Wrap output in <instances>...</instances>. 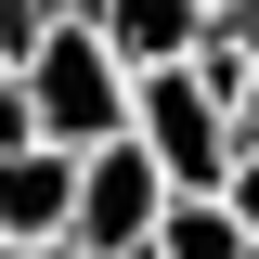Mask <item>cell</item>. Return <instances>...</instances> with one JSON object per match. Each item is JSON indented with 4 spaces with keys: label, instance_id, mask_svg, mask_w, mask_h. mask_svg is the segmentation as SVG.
<instances>
[{
    "label": "cell",
    "instance_id": "1",
    "mask_svg": "<svg viewBox=\"0 0 259 259\" xmlns=\"http://www.w3.org/2000/svg\"><path fill=\"white\" fill-rule=\"evenodd\" d=\"M233 91H246V78H233L221 52L130 78V143L156 156L168 194H221V182H233Z\"/></svg>",
    "mask_w": 259,
    "mask_h": 259
},
{
    "label": "cell",
    "instance_id": "2",
    "mask_svg": "<svg viewBox=\"0 0 259 259\" xmlns=\"http://www.w3.org/2000/svg\"><path fill=\"white\" fill-rule=\"evenodd\" d=\"M26 130H39V143H65V156H91V143H117V130H130V65L104 52L91 13H65V26L26 52Z\"/></svg>",
    "mask_w": 259,
    "mask_h": 259
},
{
    "label": "cell",
    "instance_id": "3",
    "mask_svg": "<svg viewBox=\"0 0 259 259\" xmlns=\"http://www.w3.org/2000/svg\"><path fill=\"white\" fill-rule=\"evenodd\" d=\"M156 221H168V182H156V156L143 143H91L78 156V207H65V246L78 259H130V246H156Z\"/></svg>",
    "mask_w": 259,
    "mask_h": 259
},
{
    "label": "cell",
    "instance_id": "4",
    "mask_svg": "<svg viewBox=\"0 0 259 259\" xmlns=\"http://www.w3.org/2000/svg\"><path fill=\"white\" fill-rule=\"evenodd\" d=\"M65 207H78V156L0 143V246H65Z\"/></svg>",
    "mask_w": 259,
    "mask_h": 259
},
{
    "label": "cell",
    "instance_id": "5",
    "mask_svg": "<svg viewBox=\"0 0 259 259\" xmlns=\"http://www.w3.org/2000/svg\"><path fill=\"white\" fill-rule=\"evenodd\" d=\"M104 52L130 65V78H156V65H194L207 52V0H91Z\"/></svg>",
    "mask_w": 259,
    "mask_h": 259
},
{
    "label": "cell",
    "instance_id": "6",
    "mask_svg": "<svg viewBox=\"0 0 259 259\" xmlns=\"http://www.w3.org/2000/svg\"><path fill=\"white\" fill-rule=\"evenodd\" d=\"M156 259H246V233H233V207H221V194H168Z\"/></svg>",
    "mask_w": 259,
    "mask_h": 259
},
{
    "label": "cell",
    "instance_id": "7",
    "mask_svg": "<svg viewBox=\"0 0 259 259\" xmlns=\"http://www.w3.org/2000/svg\"><path fill=\"white\" fill-rule=\"evenodd\" d=\"M207 52L233 78H259V0H207Z\"/></svg>",
    "mask_w": 259,
    "mask_h": 259
},
{
    "label": "cell",
    "instance_id": "8",
    "mask_svg": "<svg viewBox=\"0 0 259 259\" xmlns=\"http://www.w3.org/2000/svg\"><path fill=\"white\" fill-rule=\"evenodd\" d=\"M52 26H65L52 0H0V52H13V65H26V52H39V39H52Z\"/></svg>",
    "mask_w": 259,
    "mask_h": 259
},
{
    "label": "cell",
    "instance_id": "9",
    "mask_svg": "<svg viewBox=\"0 0 259 259\" xmlns=\"http://www.w3.org/2000/svg\"><path fill=\"white\" fill-rule=\"evenodd\" d=\"M221 207H233V233H246V259H259V156H233V182H221Z\"/></svg>",
    "mask_w": 259,
    "mask_h": 259
},
{
    "label": "cell",
    "instance_id": "10",
    "mask_svg": "<svg viewBox=\"0 0 259 259\" xmlns=\"http://www.w3.org/2000/svg\"><path fill=\"white\" fill-rule=\"evenodd\" d=\"M0 143H39V130H26V65H13V52H0Z\"/></svg>",
    "mask_w": 259,
    "mask_h": 259
},
{
    "label": "cell",
    "instance_id": "11",
    "mask_svg": "<svg viewBox=\"0 0 259 259\" xmlns=\"http://www.w3.org/2000/svg\"><path fill=\"white\" fill-rule=\"evenodd\" d=\"M233 156H259V78L233 91Z\"/></svg>",
    "mask_w": 259,
    "mask_h": 259
},
{
    "label": "cell",
    "instance_id": "12",
    "mask_svg": "<svg viewBox=\"0 0 259 259\" xmlns=\"http://www.w3.org/2000/svg\"><path fill=\"white\" fill-rule=\"evenodd\" d=\"M0 259H78V246H0Z\"/></svg>",
    "mask_w": 259,
    "mask_h": 259
},
{
    "label": "cell",
    "instance_id": "13",
    "mask_svg": "<svg viewBox=\"0 0 259 259\" xmlns=\"http://www.w3.org/2000/svg\"><path fill=\"white\" fill-rule=\"evenodd\" d=\"M52 13H91V0H52Z\"/></svg>",
    "mask_w": 259,
    "mask_h": 259
},
{
    "label": "cell",
    "instance_id": "14",
    "mask_svg": "<svg viewBox=\"0 0 259 259\" xmlns=\"http://www.w3.org/2000/svg\"><path fill=\"white\" fill-rule=\"evenodd\" d=\"M130 259H156V246H130Z\"/></svg>",
    "mask_w": 259,
    "mask_h": 259
}]
</instances>
